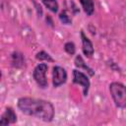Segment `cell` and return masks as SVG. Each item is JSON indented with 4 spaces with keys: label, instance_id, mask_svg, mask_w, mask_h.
Listing matches in <instances>:
<instances>
[{
    "label": "cell",
    "instance_id": "7c38bea8",
    "mask_svg": "<svg viewBox=\"0 0 126 126\" xmlns=\"http://www.w3.org/2000/svg\"><path fill=\"white\" fill-rule=\"evenodd\" d=\"M36 59L39 61H48V62H53V59L51 58V56L46 53L45 51H40L36 54Z\"/></svg>",
    "mask_w": 126,
    "mask_h": 126
},
{
    "label": "cell",
    "instance_id": "5bb4252c",
    "mask_svg": "<svg viewBox=\"0 0 126 126\" xmlns=\"http://www.w3.org/2000/svg\"><path fill=\"white\" fill-rule=\"evenodd\" d=\"M59 19H60V21H61L63 24H65V25H70V24L72 23V20H71L70 17L68 16L66 10H64V11H62V12L60 13Z\"/></svg>",
    "mask_w": 126,
    "mask_h": 126
},
{
    "label": "cell",
    "instance_id": "5b68a950",
    "mask_svg": "<svg viewBox=\"0 0 126 126\" xmlns=\"http://www.w3.org/2000/svg\"><path fill=\"white\" fill-rule=\"evenodd\" d=\"M67 80V73L64 68L60 66H54L52 71V83L55 88L63 85Z\"/></svg>",
    "mask_w": 126,
    "mask_h": 126
},
{
    "label": "cell",
    "instance_id": "52a82bcc",
    "mask_svg": "<svg viewBox=\"0 0 126 126\" xmlns=\"http://www.w3.org/2000/svg\"><path fill=\"white\" fill-rule=\"evenodd\" d=\"M81 38H82V49L84 54L87 57H92L94 49V45L92 43V41L87 37V35L84 33V32H81Z\"/></svg>",
    "mask_w": 126,
    "mask_h": 126
},
{
    "label": "cell",
    "instance_id": "7a4b0ae2",
    "mask_svg": "<svg viewBox=\"0 0 126 126\" xmlns=\"http://www.w3.org/2000/svg\"><path fill=\"white\" fill-rule=\"evenodd\" d=\"M109 92L115 105L120 108H126V86L113 82L109 85Z\"/></svg>",
    "mask_w": 126,
    "mask_h": 126
},
{
    "label": "cell",
    "instance_id": "3957f363",
    "mask_svg": "<svg viewBox=\"0 0 126 126\" xmlns=\"http://www.w3.org/2000/svg\"><path fill=\"white\" fill-rule=\"evenodd\" d=\"M46 72H47V65L44 63H40L36 65L32 73L34 81L36 82L38 87H40L41 89L46 88L48 85L47 79H46Z\"/></svg>",
    "mask_w": 126,
    "mask_h": 126
},
{
    "label": "cell",
    "instance_id": "9c48e42d",
    "mask_svg": "<svg viewBox=\"0 0 126 126\" xmlns=\"http://www.w3.org/2000/svg\"><path fill=\"white\" fill-rule=\"evenodd\" d=\"M75 65L78 67V68H84L85 70H87V72L90 74V76H94V72L92 68H90L86 63L85 61L83 60L82 56L81 55H77L76 58H75Z\"/></svg>",
    "mask_w": 126,
    "mask_h": 126
},
{
    "label": "cell",
    "instance_id": "8fae6325",
    "mask_svg": "<svg viewBox=\"0 0 126 126\" xmlns=\"http://www.w3.org/2000/svg\"><path fill=\"white\" fill-rule=\"evenodd\" d=\"M41 1L44 4V6L51 12L56 13L58 11V3L56 0H41Z\"/></svg>",
    "mask_w": 126,
    "mask_h": 126
},
{
    "label": "cell",
    "instance_id": "6da1fadb",
    "mask_svg": "<svg viewBox=\"0 0 126 126\" xmlns=\"http://www.w3.org/2000/svg\"><path fill=\"white\" fill-rule=\"evenodd\" d=\"M19 109L29 115L41 119L45 122L52 121L54 117V106L50 101L33 97H21L18 100Z\"/></svg>",
    "mask_w": 126,
    "mask_h": 126
},
{
    "label": "cell",
    "instance_id": "8992f818",
    "mask_svg": "<svg viewBox=\"0 0 126 126\" xmlns=\"http://www.w3.org/2000/svg\"><path fill=\"white\" fill-rule=\"evenodd\" d=\"M17 121V115L14 111V109L12 107H7L5 109V111L3 112V114L1 115V119H0V125L4 126V125H9V124H13Z\"/></svg>",
    "mask_w": 126,
    "mask_h": 126
},
{
    "label": "cell",
    "instance_id": "4fadbf2b",
    "mask_svg": "<svg viewBox=\"0 0 126 126\" xmlns=\"http://www.w3.org/2000/svg\"><path fill=\"white\" fill-rule=\"evenodd\" d=\"M64 49H65V51H66L68 54H70V55H73V54H75V52H76L75 44H74L72 41L66 42L65 45H64Z\"/></svg>",
    "mask_w": 126,
    "mask_h": 126
},
{
    "label": "cell",
    "instance_id": "ba28073f",
    "mask_svg": "<svg viewBox=\"0 0 126 126\" xmlns=\"http://www.w3.org/2000/svg\"><path fill=\"white\" fill-rule=\"evenodd\" d=\"M80 3L84 9V12L88 16L93 15L94 10V4L93 0H80Z\"/></svg>",
    "mask_w": 126,
    "mask_h": 126
},
{
    "label": "cell",
    "instance_id": "277c9868",
    "mask_svg": "<svg viewBox=\"0 0 126 126\" xmlns=\"http://www.w3.org/2000/svg\"><path fill=\"white\" fill-rule=\"evenodd\" d=\"M73 83L80 85L83 88V94L85 96L88 95L89 89H90V80L86 74H84L81 71L73 70Z\"/></svg>",
    "mask_w": 126,
    "mask_h": 126
},
{
    "label": "cell",
    "instance_id": "30bf717a",
    "mask_svg": "<svg viewBox=\"0 0 126 126\" xmlns=\"http://www.w3.org/2000/svg\"><path fill=\"white\" fill-rule=\"evenodd\" d=\"M25 63V59L23 57V55L19 52H14L12 54V65L14 67H22Z\"/></svg>",
    "mask_w": 126,
    "mask_h": 126
}]
</instances>
